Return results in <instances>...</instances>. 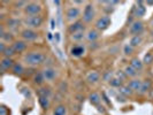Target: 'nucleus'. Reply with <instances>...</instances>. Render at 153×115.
Wrapping results in <instances>:
<instances>
[{"instance_id":"nucleus-1","label":"nucleus","mask_w":153,"mask_h":115,"mask_svg":"<svg viewBox=\"0 0 153 115\" xmlns=\"http://www.w3.org/2000/svg\"><path fill=\"white\" fill-rule=\"evenodd\" d=\"M45 59H46L45 54L40 53V52H30V53L25 54V56H24V62H25L28 66L35 67V66L42 65L43 62L45 61Z\"/></svg>"},{"instance_id":"nucleus-2","label":"nucleus","mask_w":153,"mask_h":115,"mask_svg":"<svg viewBox=\"0 0 153 115\" xmlns=\"http://www.w3.org/2000/svg\"><path fill=\"white\" fill-rule=\"evenodd\" d=\"M23 23L28 27V29H31V28H39V27L43 24V17L40 15L27 16V17L23 20Z\"/></svg>"},{"instance_id":"nucleus-3","label":"nucleus","mask_w":153,"mask_h":115,"mask_svg":"<svg viewBox=\"0 0 153 115\" xmlns=\"http://www.w3.org/2000/svg\"><path fill=\"white\" fill-rule=\"evenodd\" d=\"M42 12V6L37 2H29L25 7H24V13L28 16H36L39 15V13Z\"/></svg>"},{"instance_id":"nucleus-4","label":"nucleus","mask_w":153,"mask_h":115,"mask_svg":"<svg viewBox=\"0 0 153 115\" xmlns=\"http://www.w3.org/2000/svg\"><path fill=\"white\" fill-rule=\"evenodd\" d=\"M111 23H112L111 17L107 15H105L97 20V22H96V28L100 31H104V30H106V29H108V27L111 25Z\"/></svg>"},{"instance_id":"nucleus-5","label":"nucleus","mask_w":153,"mask_h":115,"mask_svg":"<svg viewBox=\"0 0 153 115\" xmlns=\"http://www.w3.org/2000/svg\"><path fill=\"white\" fill-rule=\"evenodd\" d=\"M94 17V8H93V5L92 4H89L86 5L83 10V21L86 23L91 22Z\"/></svg>"},{"instance_id":"nucleus-6","label":"nucleus","mask_w":153,"mask_h":115,"mask_svg":"<svg viewBox=\"0 0 153 115\" xmlns=\"http://www.w3.org/2000/svg\"><path fill=\"white\" fill-rule=\"evenodd\" d=\"M21 36L25 42H32V40H36L38 38V33L32 29H24L21 32Z\"/></svg>"},{"instance_id":"nucleus-7","label":"nucleus","mask_w":153,"mask_h":115,"mask_svg":"<svg viewBox=\"0 0 153 115\" xmlns=\"http://www.w3.org/2000/svg\"><path fill=\"white\" fill-rule=\"evenodd\" d=\"M144 30V24L140 21H135L134 23H131L130 28H129V32L134 36L140 35V32Z\"/></svg>"},{"instance_id":"nucleus-8","label":"nucleus","mask_w":153,"mask_h":115,"mask_svg":"<svg viewBox=\"0 0 153 115\" xmlns=\"http://www.w3.org/2000/svg\"><path fill=\"white\" fill-rule=\"evenodd\" d=\"M146 13V7L145 5H144V2L143 1H138L137 4H136V6H135V9H134V15L136 16V17H143V16L145 15Z\"/></svg>"},{"instance_id":"nucleus-9","label":"nucleus","mask_w":153,"mask_h":115,"mask_svg":"<svg viewBox=\"0 0 153 115\" xmlns=\"http://www.w3.org/2000/svg\"><path fill=\"white\" fill-rule=\"evenodd\" d=\"M81 15V10L79 8L77 7H69L66 12V16L69 21H73V20H76L78 19V16Z\"/></svg>"},{"instance_id":"nucleus-10","label":"nucleus","mask_w":153,"mask_h":115,"mask_svg":"<svg viewBox=\"0 0 153 115\" xmlns=\"http://www.w3.org/2000/svg\"><path fill=\"white\" fill-rule=\"evenodd\" d=\"M42 73H43V75H44L45 81H53L54 78L56 77V70L54 68H46V69H44Z\"/></svg>"},{"instance_id":"nucleus-11","label":"nucleus","mask_w":153,"mask_h":115,"mask_svg":"<svg viewBox=\"0 0 153 115\" xmlns=\"http://www.w3.org/2000/svg\"><path fill=\"white\" fill-rule=\"evenodd\" d=\"M69 32L73 35V33H75V32H78V31H83L84 30V25H83V22H81V21H77L75 23H71L70 25H69L68 28Z\"/></svg>"},{"instance_id":"nucleus-12","label":"nucleus","mask_w":153,"mask_h":115,"mask_svg":"<svg viewBox=\"0 0 153 115\" xmlns=\"http://www.w3.org/2000/svg\"><path fill=\"white\" fill-rule=\"evenodd\" d=\"M14 61L12 58H2V60L0 62V66L2 70H8L9 68H13L14 67Z\"/></svg>"},{"instance_id":"nucleus-13","label":"nucleus","mask_w":153,"mask_h":115,"mask_svg":"<svg viewBox=\"0 0 153 115\" xmlns=\"http://www.w3.org/2000/svg\"><path fill=\"white\" fill-rule=\"evenodd\" d=\"M12 47L15 51V53H21V52H23L27 48V44L23 40H17V42H14V44L12 45Z\"/></svg>"},{"instance_id":"nucleus-14","label":"nucleus","mask_w":153,"mask_h":115,"mask_svg":"<svg viewBox=\"0 0 153 115\" xmlns=\"http://www.w3.org/2000/svg\"><path fill=\"white\" fill-rule=\"evenodd\" d=\"M84 52H85V48H84V46H82V45H75L74 47H71V50H70L71 55H73V56H76V58L83 55Z\"/></svg>"},{"instance_id":"nucleus-15","label":"nucleus","mask_w":153,"mask_h":115,"mask_svg":"<svg viewBox=\"0 0 153 115\" xmlns=\"http://www.w3.org/2000/svg\"><path fill=\"white\" fill-rule=\"evenodd\" d=\"M142 84H143V81H140V79H132V81L129 82L128 86H129L134 92L135 91L139 92L140 88H142Z\"/></svg>"},{"instance_id":"nucleus-16","label":"nucleus","mask_w":153,"mask_h":115,"mask_svg":"<svg viewBox=\"0 0 153 115\" xmlns=\"http://www.w3.org/2000/svg\"><path fill=\"white\" fill-rule=\"evenodd\" d=\"M99 78H100V75L98 71H91V73L88 74L86 81H88L89 83H97V82L99 81Z\"/></svg>"},{"instance_id":"nucleus-17","label":"nucleus","mask_w":153,"mask_h":115,"mask_svg":"<svg viewBox=\"0 0 153 115\" xmlns=\"http://www.w3.org/2000/svg\"><path fill=\"white\" fill-rule=\"evenodd\" d=\"M39 104L42 108L47 109L50 106V96H39Z\"/></svg>"},{"instance_id":"nucleus-18","label":"nucleus","mask_w":153,"mask_h":115,"mask_svg":"<svg viewBox=\"0 0 153 115\" xmlns=\"http://www.w3.org/2000/svg\"><path fill=\"white\" fill-rule=\"evenodd\" d=\"M130 66L131 67H134L137 71H139V70L143 69V61H140L138 58H134V59H131Z\"/></svg>"},{"instance_id":"nucleus-19","label":"nucleus","mask_w":153,"mask_h":115,"mask_svg":"<svg viewBox=\"0 0 153 115\" xmlns=\"http://www.w3.org/2000/svg\"><path fill=\"white\" fill-rule=\"evenodd\" d=\"M89 101L91 102L92 105L98 106L100 104V101H101V98H100V96L98 93H92V94H90V97H89Z\"/></svg>"},{"instance_id":"nucleus-20","label":"nucleus","mask_w":153,"mask_h":115,"mask_svg":"<svg viewBox=\"0 0 153 115\" xmlns=\"http://www.w3.org/2000/svg\"><path fill=\"white\" fill-rule=\"evenodd\" d=\"M151 86H152L151 81H149V79H147V81H143V84H142V88H140V90H139V93H140V94H145L146 92L151 89Z\"/></svg>"},{"instance_id":"nucleus-21","label":"nucleus","mask_w":153,"mask_h":115,"mask_svg":"<svg viewBox=\"0 0 153 115\" xmlns=\"http://www.w3.org/2000/svg\"><path fill=\"white\" fill-rule=\"evenodd\" d=\"M142 43V36L140 35H137V36H132L129 42V45L132 46V47H137L138 45H140Z\"/></svg>"},{"instance_id":"nucleus-22","label":"nucleus","mask_w":153,"mask_h":115,"mask_svg":"<svg viewBox=\"0 0 153 115\" xmlns=\"http://www.w3.org/2000/svg\"><path fill=\"white\" fill-rule=\"evenodd\" d=\"M86 38L89 42H96L97 39L99 38V33L97 30H90L86 35Z\"/></svg>"},{"instance_id":"nucleus-23","label":"nucleus","mask_w":153,"mask_h":115,"mask_svg":"<svg viewBox=\"0 0 153 115\" xmlns=\"http://www.w3.org/2000/svg\"><path fill=\"white\" fill-rule=\"evenodd\" d=\"M66 114H67V108H66L65 105L56 106L53 112V115H66Z\"/></svg>"},{"instance_id":"nucleus-24","label":"nucleus","mask_w":153,"mask_h":115,"mask_svg":"<svg viewBox=\"0 0 153 115\" xmlns=\"http://www.w3.org/2000/svg\"><path fill=\"white\" fill-rule=\"evenodd\" d=\"M124 74H126L127 76L135 77V76H137L138 71L134 68V67H131V66H127V67H126V69H124Z\"/></svg>"},{"instance_id":"nucleus-25","label":"nucleus","mask_w":153,"mask_h":115,"mask_svg":"<svg viewBox=\"0 0 153 115\" xmlns=\"http://www.w3.org/2000/svg\"><path fill=\"white\" fill-rule=\"evenodd\" d=\"M12 70H13V73H14L15 75H22L23 71H24L22 65H20V63H15L14 67L12 68Z\"/></svg>"},{"instance_id":"nucleus-26","label":"nucleus","mask_w":153,"mask_h":115,"mask_svg":"<svg viewBox=\"0 0 153 115\" xmlns=\"http://www.w3.org/2000/svg\"><path fill=\"white\" fill-rule=\"evenodd\" d=\"M84 37H85V35L83 31H78V32H75V33L71 35V39L75 40V42H79V40H82Z\"/></svg>"},{"instance_id":"nucleus-27","label":"nucleus","mask_w":153,"mask_h":115,"mask_svg":"<svg viewBox=\"0 0 153 115\" xmlns=\"http://www.w3.org/2000/svg\"><path fill=\"white\" fill-rule=\"evenodd\" d=\"M45 81V78H44V75H43V73H37L35 77H33V82L36 83V84L40 85L43 82Z\"/></svg>"},{"instance_id":"nucleus-28","label":"nucleus","mask_w":153,"mask_h":115,"mask_svg":"<svg viewBox=\"0 0 153 115\" xmlns=\"http://www.w3.org/2000/svg\"><path fill=\"white\" fill-rule=\"evenodd\" d=\"M120 92H121V94H123V96H126V97H128V96H131L132 93H134V91L131 90L130 88L127 85V86H122L121 89H120Z\"/></svg>"},{"instance_id":"nucleus-29","label":"nucleus","mask_w":153,"mask_h":115,"mask_svg":"<svg viewBox=\"0 0 153 115\" xmlns=\"http://www.w3.org/2000/svg\"><path fill=\"white\" fill-rule=\"evenodd\" d=\"M2 54H4V58H12V56L15 54V51L13 50L12 46H7V48L5 50V52Z\"/></svg>"},{"instance_id":"nucleus-30","label":"nucleus","mask_w":153,"mask_h":115,"mask_svg":"<svg viewBox=\"0 0 153 115\" xmlns=\"http://www.w3.org/2000/svg\"><path fill=\"white\" fill-rule=\"evenodd\" d=\"M153 62V54L152 53H147L144 56V60H143V63H146V65H151Z\"/></svg>"},{"instance_id":"nucleus-31","label":"nucleus","mask_w":153,"mask_h":115,"mask_svg":"<svg viewBox=\"0 0 153 115\" xmlns=\"http://www.w3.org/2000/svg\"><path fill=\"white\" fill-rule=\"evenodd\" d=\"M1 39H2V42H4V43H7V42H10V40H13V36H12V33L5 32V33L1 36Z\"/></svg>"},{"instance_id":"nucleus-32","label":"nucleus","mask_w":153,"mask_h":115,"mask_svg":"<svg viewBox=\"0 0 153 115\" xmlns=\"http://www.w3.org/2000/svg\"><path fill=\"white\" fill-rule=\"evenodd\" d=\"M123 52H124V54H126V55H130V54L134 52V47H132V46H130L129 44H127V45L123 47Z\"/></svg>"},{"instance_id":"nucleus-33","label":"nucleus","mask_w":153,"mask_h":115,"mask_svg":"<svg viewBox=\"0 0 153 115\" xmlns=\"http://www.w3.org/2000/svg\"><path fill=\"white\" fill-rule=\"evenodd\" d=\"M122 84V79H119V78H113V79H111V85L112 86H121Z\"/></svg>"},{"instance_id":"nucleus-34","label":"nucleus","mask_w":153,"mask_h":115,"mask_svg":"<svg viewBox=\"0 0 153 115\" xmlns=\"http://www.w3.org/2000/svg\"><path fill=\"white\" fill-rule=\"evenodd\" d=\"M19 21H14V20H9L8 21V27H16V25H19Z\"/></svg>"},{"instance_id":"nucleus-35","label":"nucleus","mask_w":153,"mask_h":115,"mask_svg":"<svg viewBox=\"0 0 153 115\" xmlns=\"http://www.w3.org/2000/svg\"><path fill=\"white\" fill-rule=\"evenodd\" d=\"M7 114H8L7 108L5 107V106H1L0 107V115H7Z\"/></svg>"},{"instance_id":"nucleus-36","label":"nucleus","mask_w":153,"mask_h":115,"mask_svg":"<svg viewBox=\"0 0 153 115\" xmlns=\"http://www.w3.org/2000/svg\"><path fill=\"white\" fill-rule=\"evenodd\" d=\"M5 44H6V43H4V42H1V43H0V52H1V53H4V52H5V50L7 48V46L5 45Z\"/></svg>"},{"instance_id":"nucleus-37","label":"nucleus","mask_w":153,"mask_h":115,"mask_svg":"<svg viewBox=\"0 0 153 115\" xmlns=\"http://www.w3.org/2000/svg\"><path fill=\"white\" fill-rule=\"evenodd\" d=\"M146 5H147V6H153V1H147Z\"/></svg>"},{"instance_id":"nucleus-38","label":"nucleus","mask_w":153,"mask_h":115,"mask_svg":"<svg viewBox=\"0 0 153 115\" xmlns=\"http://www.w3.org/2000/svg\"><path fill=\"white\" fill-rule=\"evenodd\" d=\"M75 4H83V1H74Z\"/></svg>"},{"instance_id":"nucleus-39","label":"nucleus","mask_w":153,"mask_h":115,"mask_svg":"<svg viewBox=\"0 0 153 115\" xmlns=\"http://www.w3.org/2000/svg\"><path fill=\"white\" fill-rule=\"evenodd\" d=\"M151 25H152V27H153V19H152V20H151Z\"/></svg>"}]
</instances>
